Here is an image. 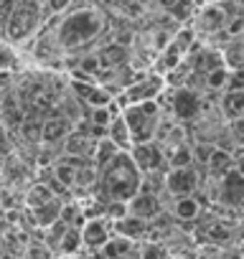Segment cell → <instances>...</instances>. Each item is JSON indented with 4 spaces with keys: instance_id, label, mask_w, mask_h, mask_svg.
<instances>
[{
    "instance_id": "obj_19",
    "label": "cell",
    "mask_w": 244,
    "mask_h": 259,
    "mask_svg": "<svg viewBox=\"0 0 244 259\" xmlns=\"http://www.w3.org/2000/svg\"><path fill=\"white\" fill-rule=\"evenodd\" d=\"M99 61H102V69L104 66L107 69H117V66H122V64L128 61V49L122 46V44H109V46L102 49Z\"/></svg>"
},
{
    "instance_id": "obj_17",
    "label": "cell",
    "mask_w": 244,
    "mask_h": 259,
    "mask_svg": "<svg viewBox=\"0 0 244 259\" xmlns=\"http://www.w3.org/2000/svg\"><path fill=\"white\" fill-rule=\"evenodd\" d=\"M41 138L44 143H59V140H66L69 138V122L61 119V117H51L44 122L41 127Z\"/></svg>"
},
{
    "instance_id": "obj_11",
    "label": "cell",
    "mask_w": 244,
    "mask_h": 259,
    "mask_svg": "<svg viewBox=\"0 0 244 259\" xmlns=\"http://www.w3.org/2000/svg\"><path fill=\"white\" fill-rule=\"evenodd\" d=\"M128 203H130V216H138V219H145V221H153L163 213L160 198L153 191H145V188L138 196H133Z\"/></svg>"
},
{
    "instance_id": "obj_8",
    "label": "cell",
    "mask_w": 244,
    "mask_h": 259,
    "mask_svg": "<svg viewBox=\"0 0 244 259\" xmlns=\"http://www.w3.org/2000/svg\"><path fill=\"white\" fill-rule=\"evenodd\" d=\"M135 165L140 173H155L160 170L163 165H168V150L163 145H158L155 140L153 143H143V145H135L130 150Z\"/></svg>"
},
{
    "instance_id": "obj_3",
    "label": "cell",
    "mask_w": 244,
    "mask_h": 259,
    "mask_svg": "<svg viewBox=\"0 0 244 259\" xmlns=\"http://www.w3.org/2000/svg\"><path fill=\"white\" fill-rule=\"evenodd\" d=\"M130 135L135 145L143 143H153L160 135V124H163V112H160V102H140V104H130L122 109Z\"/></svg>"
},
{
    "instance_id": "obj_29",
    "label": "cell",
    "mask_w": 244,
    "mask_h": 259,
    "mask_svg": "<svg viewBox=\"0 0 244 259\" xmlns=\"http://www.w3.org/2000/svg\"><path fill=\"white\" fill-rule=\"evenodd\" d=\"M69 3L71 0H46V11L49 13H61V11H66Z\"/></svg>"
},
{
    "instance_id": "obj_28",
    "label": "cell",
    "mask_w": 244,
    "mask_h": 259,
    "mask_svg": "<svg viewBox=\"0 0 244 259\" xmlns=\"http://www.w3.org/2000/svg\"><path fill=\"white\" fill-rule=\"evenodd\" d=\"M214 150H216L214 145H206V143H201V145H196V148H193V155H196V160H198V163H204V165H206Z\"/></svg>"
},
{
    "instance_id": "obj_22",
    "label": "cell",
    "mask_w": 244,
    "mask_h": 259,
    "mask_svg": "<svg viewBox=\"0 0 244 259\" xmlns=\"http://www.w3.org/2000/svg\"><path fill=\"white\" fill-rule=\"evenodd\" d=\"M206 168H209V173H214V176H226V173H229V170H234L236 165H234V160H231V153H226V150L216 148V150L211 153V158H209Z\"/></svg>"
},
{
    "instance_id": "obj_6",
    "label": "cell",
    "mask_w": 244,
    "mask_h": 259,
    "mask_svg": "<svg viewBox=\"0 0 244 259\" xmlns=\"http://www.w3.org/2000/svg\"><path fill=\"white\" fill-rule=\"evenodd\" d=\"M82 239L84 246L92 251L104 249L112 239H114V221H109L107 216H92L82 224Z\"/></svg>"
},
{
    "instance_id": "obj_20",
    "label": "cell",
    "mask_w": 244,
    "mask_h": 259,
    "mask_svg": "<svg viewBox=\"0 0 244 259\" xmlns=\"http://www.w3.org/2000/svg\"><path fill=\"white\" fill-rule=\"evenodd\" d=\"M92 140H94V138H89V135H84V133H69V138L64 140V150H66V155H71V158H84V155L89 153Z\"/></svg>"
},
{
    "instance_id": "obj_16",
    "label": "cell",
    "mask_w": 244,
    "mask_h": 259,
    "mask_svg": "<svg viewBox=\"0 0 244 259\" xmlns=\"http://www.w3.org/2000/svg\"><path fill=\"white\" fill-rule=\"evenodd\" d=\"M173 213L181 221H196L198 213H201V203H198L196 196H178L173 201Z\"/></svg>"
},
{
    "instance_id": "obj_27",
    "label": "cell",
    "mask_w": 244,
    "mask_h": 259,
    "mask_svg": "<svg viewBox=\"0 0 244 259\" xmlns=\"http://www.w3.org/2000/svg\"><path fill=\"white\" fill-rule=\"evenodd\" d=\"M140 259H168V254H166V249L158 241H148L140 249Z\"/></svg>"
},
{
    "instance_id": "obj_14",
    "label": "cell",
    "mask_w": 244,
    "mask_h": 259,
    "mask_svg": "<svg viewBox=\"0 0 244 259\" xmlns=\"http://www.w3.org/2000/svg\"><path fill=\"white\" fill-rule=\"evenodd\" d=\"M221 196L231 203H241L244 201V176L234 168L226 176H221Z\"/></svg>"
},
{
    "instance_id": "obj_1",
    "label": "cell",
    "mask_w": 244,
    "mask_h": 259,
    "mask_svg": "<svg viewBox=\"0 0 244 259\" xmlns=\"http://www.w3.org/2000/svg\"><path fill=\"white\" fill-rule=\"evenodd\" d=\"M143 173L138 170L135 160L130 153H119L109 165H104L99 170L102 178V191L104 196H109L107 201H130L133 196H138L143 191Z\"/></svg>"
},
{
    "instance_id": "obj_5",
    "label": "cell",
    "mask_w": 244,
    "mask_h": 259,
    "mask_svg": "<svg viewBox=\"0 0 244 259\" xmlns=\"http://www.w3.org/2000/svg\"><path fill=\"white\" fill-rule=\"evenodd\" d=\"M168 81L160 74H143L138 81H133L130 87L122 89L119 94V104L122 107H130V104H140V102H158L166 92Z\"/></svg>"
},
{
    "instance_id": "obj_2",
    "label": "cell",
    "mask_w": 244,
    "mask_h": 259,
    "mask_svg": "<svg viewBox=\"0 0 244 259\" xmlns=\"http://www.w3.org/2000/svg\"><path fill=\"white\" fill-rule=\"evenodd\" d=\"M102 31H104L102 13H97L92 8H82V11H74V13H69V16H64L59 21L56 44L64 51H74V49H82V46L92 44Z\"/></svg>"
},
{
    "instance_id": "obj_18",
    "label": "cell",
    "mask_w": 244,
    "mask_h": 259,
    "mask_svg": "<svg viewBox=\"0 0 244 259\" xmlns=\"http://www.w3.org/2000/svg\"><path fill=\"white\" fill-rule=\"evenodd\" d=\"M229 81H231V69L224 66V64L204 74V84H206V89H211V92H224V89H229Z\"/></svg>"
},
{
    "instance_id": "obj_9",
    "label": "cell",
    "mask_w": 244,
    "mask_h": 259,
    "mask_svg": "<svg viewBox=\"0 0 244 259\" xmlns=\"http://www.w3.org/2000/svg\"><path fill=\"white\" fill-rule=\"evenodd\" d=\"M171 114L178 122L196 119L201 114V97H198V92H193L188 87H178L173 92V97H171Z\"/></svg>"
},
{
    "instance_id": "obj_13",
    "label": "cell",
    "mask_w": 244,
    "mask_h": 259,
    "mask_svg": "<svg viewBox=\"0 0 244 259\" xmlns=\"http://www.w3.org/2000/svg\"><path fill=\"white\" fill-rule=\"evenodd\" d=\"M150 231V221L145 219H138V216H125V219H119L114 221V234L117 236H125V239H140Z\"/></svg>"
},
{
    "instance_id": "obj_30",
    "label": "cell",
    "mask_w": 244,
    "mask_h": 259,
    "mask_svg": "<svg viewBox=\"0 0 244 259\" xmlns=\"http://www.w3.org/2000/svg\"><path fill=\"white\" fill-rule=\"evenodd\" d=\"M23 259H49V249H44V246H31Z\"/></svg>"
},
{
    "instance_id": "obj_15",
    "label": "cell",
    "mask_w": 244,
    "mask_h": 259,
    "mask_svg": "<svg viewBox=\"0 0 244 259\" xmlns=\"http://www.w3.org/2000/svg\"><path fill=\"white\" fill-rule=\"evenodd\" d=\"M122 153H130L133 148H135V143H133V135H130V127H128V122H125V117H114L112 119V124H109V135H107Z\"/></svg>"
},
{
    "instance_id": "obj_7",
    "label": "cell",
    "mask_w": 244,
    "mask_h": 259,
    "mask_svg": "<svg viewBox=\"0 0 244 259\" xmlns=\"http://www.w3.org/2000/svg\"><path fill=\"white\" fill-rule=\"evenodd\" d=\"M198 183H201V176H198L196 165H191V168H168V173L163 178V188L173 198H178V196H193L196 188H198Z\"/></svg>"
},
{
    "instance_id": "obj_31",
    "label": "cell",
    "mask_w": 244,
    "mask_h": 259,
    "mask_svg": "<svg viewBox=\"0 0 244 259\" xmlns=\"http://www.w3.org/2000/svg\"><path fill=\"white\" fill-rule=\"evenodd\" d=\"M236 170H239V173H241V176H244V155H241V158H239V160H236Z\"/></svg>"
},
{
    "instance_id": "obj_24",
    "label": "cell",
    "mask_w": 244,
    "mask_h": 259,
    "mask_svg": "<svg viewBox=\"0 0 244 259\" xmlns=\"http://www.w3.org/2000/svg\"><path fill=\"white\" fill-rule=\"evenodd\" d=\"M56 196L51 193V188H46L44 183H38V186H33L31 191H28V198H26V203L31 206V211H36V208H41V206H46L49 201H54Z\"/></svg>"
},
{
    "instance_id": "obj_25",
    "label": "cell",
    "mask_w": 244,
    "mask_h": 259,
    "mask_svg": "<svg viewBox=\"0 0 244 259\" xmlns=\"http://www.w3.org/2000/svg\"><path fill=\"white\" fill-rule=\"evenodd\" d=\"M130 246H133V239H125V236H117V234H114V239L102 249V254H104L107 259H119V256H125V254L130 251Z\"/></svg>"
},
{
    "instance_id": "obj_21",
    "label": "cell",
    "mask_w": 244,
    "mask_h": 259,
    "mask_svg": "<svg viewBox=\"0 0 244 259\" xmlns=\"http://www.w3.org/2000/svg\"><path fill=\"white\" fill-rule=\"evenodd\" d=\"M122 150L109 140V138H104V140H99V143H94V163H97V168L102 170L104 165H109L117 155H119Z\"/></svg>"
},
{
    "instance_id": "obj_10",
    "label": "cell",
    "mask_w": 244,
    "mask_h": 259,
    "mask_svg": "<svg viewBox=\"0 0 244 259\" xmlns=\"http://www.w3.org/2000/svg\"><path fill=\"white\" fill-rule=\"evenodd\" d=\"M71 87H74V92L79 94V99H82L84 104H89V109H94V107H109V104L114 102V97H112L102 84H94V81H89V79H74Z\"/></svg>"
},
{
    "instance_id": "obj_12",
    "label": "cell",
    "mask_w": 244,
    "mask_h": 259,
    "mask_svg": "<svg viewBox=\"0 0 244 259\" xmlns=\"http://www.w3.org/2000/svg\"><path fill=\"white\" fill-rule=\"evenodd\" d=\"M226 26V11L216 3L211 6H204L198 11V31L201 33H216Z\"/></svg>"
},
{
    "instance_id": "obj_26",
    "label": "cell",
    "mask_w": 244,
    "mask_h": 259,
    "mask_svg": "<svg viewBox=\"0 0 244 259\" xmlns=\"http://www.w3.org/2000/svg\"><path fill=\"white\" fill-rule=\"evenodd\" d=\"M226 114H231V119H244V89L226 94Z\"/></svg>"
},
{
    "instance_id": "obj_4",
    "label": "cell",
    "mask_w": 244,
    "mask_h": 259,
    "mask_svg": "<svg viewBox=\"0 0 244 259\" xmlns=\"http://www.w3.org/2000/svg\"><path fill=\"white\" fill-rule=\"evenodd\" d=\"M41 8L44 6H38L36 0H18L13 13L8 18H3V31H6L8 41L28 38L41 23Z\"/></svg>"
},
{
    "instance_id": "obj_23",
    "label": "cell",
    "mask_w": 244,
    "mask_h": 259,
    "mask_svg": "<svg viewBox=\"0 0 244 259\" xmlns=\"http://www.w3.org/2000/svg\"><path fill=\"white\" fill-rule=\"evenodd\" d=\"M193 163H196V155H193V148L188 143L168 150V168H191Z\"/></svg>"
}]
</instances>
